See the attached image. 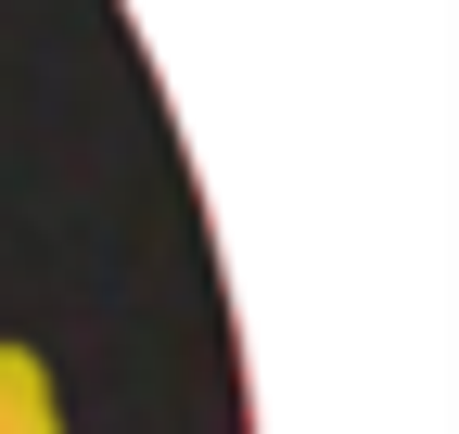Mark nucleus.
<instances>
[{
	"mask_svg": "<svg viewBox=\"0 0 459 434\" xmlns=\"http://www.w3.org/2000/svg\"><path fill=\"white\" fill-rule=\"evenodd\" d=\"M0 434H65V384H51V358L0 333Z\"/></svg>",
	"mask_w": 459,
	"mask_h": 434,
	"instance_id": "1",
	"label": "nucleus"
}]
</instances>
